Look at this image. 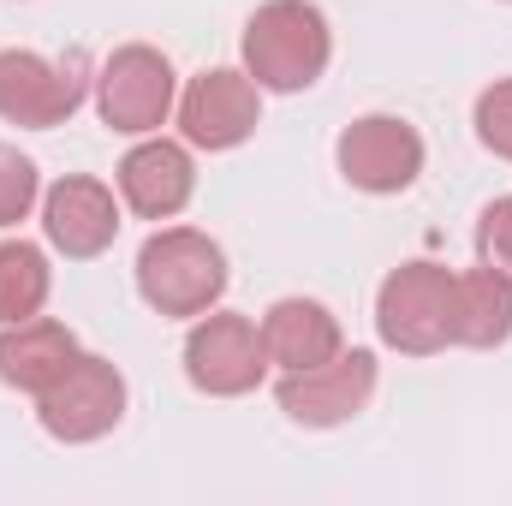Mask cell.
I'll return each instance as SVG.
<instances>
[{
  "label": "cell",
  "mask_w": 512,
  "mask_h": 506,
  "mask_svg": "<svg viewBox=\"0 0 512 506\" xmlns=\"http://www.w3.org/2000/svg\"><path fill=\"white\" fill-rule=\"evenodd\" d=\"M239 48H245V72L256 78V90L298 96L328 72L334 30H328V12L310 6V0H262L245 18Z\"/></svg>",
  "instance_id": "1"
},
{
  "label": "cell",
  "mask_w": 512,
  "mask_h": 506,
  "mask_svg": "<svg viewBox=\"0 0 512 506\" xmlns=\"http://www.w3.org/2000/svg\"><path fill=\"white\" fill-rule=\"evenodd\" d=\"M137 292L167 322H197L227 292V251L197 227H161L137 251Z\"/></svg>",
  "instance_id": "2"
},
{
  "label": "cell",
  "mask_w": 512,
  "mask_h": 506,
  "mask_svg": "<svg viewBox=\"0 0 512 506\" xmlns=\"http://www.w3.org/2000/svg\"><path fill=\"white\" fill-rule=\"evenodd\" d=\"M376 334L405 358H435L453 346V268L405 262L376 292Z\"/></svg>",
  "instance_id": "3"
},
{
  "label": "cell",
  "mask_w": 512,
  "mask_h": 506,
  "mask_svg": "<svg viewBox=\"0 0 512 506\" xmlns=\"http://www.w3.org/2000/svg\"><path fill=\"white\" fill-rule=\"evenodd\" d=\"M96 90L84 54H36V48H0V120L24 131H54L66 126L84 96Z\"/></svg>",
  "instance_id": "4"
},
{
  "label": "cell",
  "mask_w": 512,
  "mask_h": 506,
  "mask_svg": "<svg viewBox=\"0 0 512 506\" xmlns=\"http://www.w3.org/2000/svg\"><path fill=\"white\" fill-rule=\"evenodd\" d=\"M179 108V78L173 60L149 42H126L102 60L96 72V114L102 126L120 137H149L167 126V114Z\"/></svg>",
  "instance_id": "5"
},
{
  "label": "cell",
  "mask_w": 512,
  "mask_h": 506,
  "mask_svg": "<svg viewBox=\"0 0 512 506\" xmlns=\"http://www.w3.org/2000/svg\"><path fill=\"white\" fill-rule=\"evenodd\" d=\"M274 364L262 346V322L239 316V310H203L185 334V381L209 399H245L262 387Z\"/></svg>",
  "instance_id": "6"
},
{
  "label": "cell",
  "mask_w": 512,
  "mask_h": 506,
  "mask_svg": "<svg viewBox=\"0 0 512 506\" xmlns=\"http://www.w3.org/2000/svg\"><path fill=\"white\" fill-rule=\"evenodd\" d=\"M120 417H126V376H120V364H108L96 352H78L66 364V376L36 393V423L66 447H90V441L114 435Z\"/></svg>",
  "instance_id": "7"
},
{
  "label": "cell",
  "mask_w": 512,
  "mask_h": 506,
  "mask_svg": "<svg viewBox=\"0 0 512 506\" xmlns=\"http://www.w3.org/2000/svg\"><path fill=\"white\" fill-rule=\"evenodd\" d=\"M274 399H280V411H286L298 429H340V423H352V417L376 399V352L346 346V352H334L328 364L280 370Z\"/></svg>",
  "instance_id": "8"
},
{
  "label": "cell",
  "mask_w": 512,
  "mask_h": 506,
  "mask_svg": "<svg viewBox=\"0 0 512 506\" xmlns=\"http://www.w3.org/2000/svg\"><path fill=\"white\" fill-rule=\"evenodd\" d=\"M334 161H340V179L352 191L399 197L423 173V131L411 120H399V114H364V120H352L340 131Z\"/></svg>",
  "instance_id": "9"
},
{
  "label": "cell",
  "mask_w": 512,
  "mask_h": 506,
  "mask_svg": "<svg viewBox=\"0 0 512 506\" xmlns=\"http://www.w3.org/2000/svg\"><path fill=\"white\" fill-rule=\"evenodd\" d=\"M173 114H179V137L191 149L227 155V149H239L262 126V90H256L251 72L215 66V72H203V78L185 84V96H179Z\"/></svg>",
  "instance_id": "10"
},
{
  "label": "cell",
  "mask_w": 512,
  "mask_h": 506,
  "mask_svg": "<svg viewBox=\"0 0 512 506\" xmlns=\"http://www.w3.org/2000/svg\"><path fill=\"white\" fill-rule=\"evenodd\" d=\"M42 233L48 245L72 262H90L120 239V203L102 179L90 173H66L42 191Z\"/></svg>",
  "instance_id": "11"
},
{
  "label": "cell",
  "mask_w": 512,
  "mask_h": 506,
  "mask_svg": "<svg viewBox=\"0 0 512 506\" xmlns=\"http://www.w3.org/2000/svg\"><path fill=\"white\" fill-rule=\"evenodd\" d=\"M120 179V203L143 221H173L191 197H197V161H191V143H173V137H143L131 143L126 161L114 167Z\"/></svg>",
  "instance_id": "12"
},
{
  "label": "cell",
  "mask_w": 512,
  "mask_h": 506,
  "mask_svg": "<svg viewBox=\"0 0 512 506\" xmlns=\"http://www.w3.org/2000/svg\"><path fill=\"white\" fill-rule=\"evenodd\" d=\"M262 346L274 370H310L328 364L334 352H346V328L322 298H280L262 316Z\"/></svg>",
  "instance_id": "13"
},
{
  "label": "cell",
  "mask_w": 512,
  "mask_h": 506,
  "mask_svg": "<svg viewBox=\"0 0 512 506\" xmlns=\"http://www.w3.org/2000/svg\"><path fill=\"white\" fill-rule=\"evenodd\" d=\"M84 346H78V334L66 328V322H54V316H30V322H6L0 328V381L12 387V393H42V387H54V381L66 376V364L78 358Z\"/></svg>",
  "instance_id": "14"
},
{
  "label": "cell",
  "mask_w": 512,
  "mask_h": 506,
  "mask_svg": "<svg viewBox=\"0 0 512 506\" xmlns=\"http://www.w3.org/2000/svg\"><path fill=\"white\" fill-rule=\"evenodd\" d=\"M507 340H512V280L489 262L453 274V346L495 352Z\"/></svg>",
  "instance_id": "15"
},
{
  "label": "cell",
  "mask_w": 512,
  "mask_h": 506,
  "mask_svg": "<svg viewBox=\"0 0 512 506\" xmlns=\"http://www.w3.org/2000/svg\"><path fill=\"white\" fill-rule=\"evenodd\" d=\"M48 292H54V268H48L42 245L6 239V245H0V328L42 316Z\"/></svg>",
  "instance_id": "16"
},
{
  "label": "cell",
  "mask_w": 512,
  "mask_h": 506,
  "mask_svg": "<svg viewBox=\"0 0 512 506\" xmlns=\"http://www.w3.org/2000/svg\"><path fill=\"white\" fill-rule=\"evenodd\" d=\"M42 203V173L30 155H18L12 143H0V233L30 221V209Z\"/></svg>",
  "instance_id": "17"
},
{
  "label": "cell",
  "mask_w": 512,
  "mask_h": 506,
  "mask_svg": "<svg viewBox=\"0 0 512 506\" xmlns=\"http://www.w3.org/2000/svg\"><path fill=\"white\" fill-rule=\"evenodd\" d=\"M477 143L489 149V155H501V161H512V78H501V84H489L483 96H477Z\"/></svg>",
  "instance_id": "18"
},
{
  "label": "cell",
  "mask_w": 512,
  "mask_h": 506,
  "mask_svg": "<svg viewBox=\"0 0 512 506\" xmlns=\"http://www.w3.org/2000/svg\"><path fill=\"white\" fill-rule=\"evenodd\" d=\"M477 262L501 268L512 280V197H495V203L477 215Z\"/></svg>",
  "instance_id": "19"
}]
</instances>
